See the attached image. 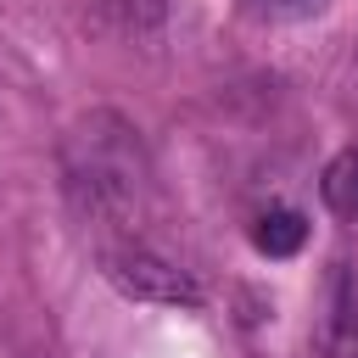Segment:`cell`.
Segmentation results:
<instances>
[{"label": "cell", "instance_id": "2", "mask_svg": "<svg viewBox=\"0 0 358 358\" xmlns=\"http://www.w3.org/2000/svg\"><path fill=\"white\" fill-rule=\"evenodd\" d=\"M319 341L330 358H347L352 341H358V296H352V280H347V263H330V285H324V324H319Z\"/></svg>", "mask_w": 358, "mask_h": 358}, {"label": "cell", "instance_id": "3", "mask_svg": "<svg viewBox=\"0 0 358 358\" xmlns=\"http://www.w3.org/2000/svg\"><path fill=\"white\" fill-rule=\"evenodd\" d=\"M302 241H308V218L291 213V207H274V213H263V218L252 224V246H257L263 257H296Z\"/></svg>", "mask_w": 358, "mask_h": 358}, {"label": "cell", "instance_id": "1", "mask_svg": "<svg viewBox=\"0 0 358 358\" xmlns=\"http://www.w3.org/2000/svg\"><path fill=\"white\" fill-rule=\"evenodd\" d=\"M101 274L112 280V291H123L129 302H157V308H201V285L168 263L151 246H112L101 257Z\"/></svg>", "mask_w": 358, "mask_h": 358}, {"label": "cell", "instance_id": "4", "mask_svg": "<svg viewBox=\"0 0 358 358\" xmlns=\"http://www.w3.org/2000/svg\"><path fill=\"white\" fill-rule=\"evenodd\" d=\"M319 196L336 218H358V145H341L330 162H324V179H319Z\"/></svg>", "mask_w": 358, "mask_h": 358}, {"label": "cell", "instance_id": "5", "mask_svg": "<svg viewBox=\"0 0 358 358\" xmlns=\"http://www.w3.org/2000/svg\"><path fill=\"white\" fill-rule=\"evenodd\" d=\"M257 22H313L330 11V0H246Z\"/></svg>", "mask_w": 358, "mask_h": 358}, {"label": "cell", "instance_id": "6", "mask_svg": "<svg viewBox=\"0 0 358 358\" xmlns=\"http://www.w3.org/2000/svg\"><path fill=\"white\" fill-rule=\"evenodd\" d=\"M112 6H117V17L129 28H157L162 11H168V0H112Z\"/></svg>", "mask_w": 358, "mask_h": 358}]
</instances>
